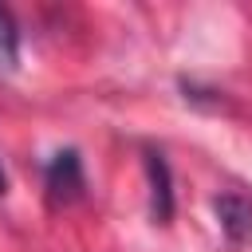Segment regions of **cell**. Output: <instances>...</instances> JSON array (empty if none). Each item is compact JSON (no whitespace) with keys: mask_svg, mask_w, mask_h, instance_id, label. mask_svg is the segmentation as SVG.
<instances>
[{"mask_svg":"<svg viewBox=\"0 0 252 252\" xmlns=\"http://www.w3.org/2000/svg\"><path fill=\"white\" fill-rule=\"evenodd\" d=\"M43 185H47V201L51 205H71L83 197L87 189V173H83V158L79 150H55L47 158V169H43Z\"/></svg>","mask_w":252,"mask_h":252,"instance_id":"obj_1","label":"cell"},{"mask_svg":"<svg viewBox=\"0 0 252 252\" xmlns=\"http://www.w3.org/2000/svg\"><path fill=\"white\" fill-rule=\"evenodd\" d=\"M213 213L220 232L228 236V244H248L252 240V201L240 193H217L213 197Z\"/></svg>","mask_w":252,"mask_h":252,"instance_id":"obj_2","label":"cell"},{"mask_svg":"<svg viewBox=\"0 0 252 252\" xmlns=\"http://www.w3.org/2000/svg\"><path fill=\"white\" fill-rule=\"evenodd\" d=\"M146 177H150V217L158 224H169L173 217V177L161 150H146Z\"/></svg>","mask_w":252,"mask_h":252,"instance_id":"obj_3","label":"cell"},{"mask_svg":"<svg viewBox=\"0 0 252 252\" xmlns=\"http://www.w3.org/2000/svg\"><path fill=\"white\" fill-rule=\"evenodd\" d=\"M20 67V32H16V20L8 8H0V71L12 75Z\"/></svg>","mask_w":252,"mask_h":252,"instance_id":"obj_4","label":"cell"},{"mask_svg":"<svg viewBox=\"0 0 252 252\" xmlns=\"http://www.w3.org/2000/svg\"><path fill=\"white\" fill-rule=\"evenodd\" d=\"M8 193V173H4V165H0V197Z\"/></svg>","mask_w":252,"mask_h":252,"instance_id":"obj_5","label":"cell"}]
</instances>
